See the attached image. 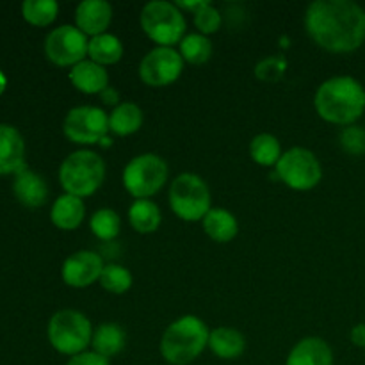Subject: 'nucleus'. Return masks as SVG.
Instances as JSON below:
<instances>
[{"instance_id":"32","label":"nucleus","mask_w":365,"mask_h":365,"mask_svg":"<svg viewBox=\"0 0 365 365\" xmlns=\"http://www.w3.org/2000/svg\"><path fill=\"white\" fill-rule=\"evenodd\" d=\"M339 145L353 157L365 155V128L360 125H348L339 134Z\"/></svg>"},{"instance_id":"16","label":"nucleus","mask_w":365,"mask_h":365,"mask_svg":"<svg viewBox=\"0 0 365 365\" xmlns=\"http://www.w3.org/2000/svg\"><path fill=\"white\" fill-rule=\"evenodd\" d=\"M13 192L21 205L36 209V207H41L46 203L48 185H46L45 178L39 177L38 173H34V171L25 166L14 175Z\"/></svg>"},{"instance_id":"14","label":"nucleus","mask_w":365,"mask_h":365,"mask_svg":"<svg viewBox=\"0 0 365 365\" xmlns=\"http://www.w3.org/2000/svg\"><path fill=\"white\" fill-rule=\"evenodd\" d=\"M113 21V6L107 0H84L75 9V24L86 36L106 34Z\"/></svg>"},{"instance_id":"25","label":"nucleus","mask_w":365,"mask_h":365,"mask_svg":"<svg viewBox=\"0 0 365 365\" xmlns=\"http://www.w3.org/2000/svg\"><path fill=\"white\" fill-rule=\"evenodd\" d=\"M88 56L89 59L102 64V66L116 64L123 57V43L118 36L109 34V32L95 36V38L89 39Z\"/></svg>"},{"instance_id":"33","label":"nucleus","mask_w":365,"mask_h":365,"mask_svg":"<svg viewBox=\"0 0 365 365\" xmlns=\"http://www.w3.org/2000/svg\"><path fill=\"white\" fill-rule=\"evenodd\" d=\"M195 16V25L198 29L200 34L203 36H209V34H216L217 31L221 29V24H223V14L217 7H214L212 4H207L205 7L198 11Z\"/></svg>"},{"instance_id":"38","label":"nucleus","mask_w":365,"mask_h":365,"mask_svg":"<svg viewBox=\"0 0 365 365\" xmlns=\"http://www.w3.org/2000/svg\"><path fill=\"white\" fill-rule=\"evenodd\" d=\"M6 86H7V78H6V75L2 73V70H0V95L6 91Z\"/></svg>"},{"instance_id":"13","label":"nucleus","mask_w":365,"mask_h":365,"mask_svg":"<svg viewBox=\"0 0 365 365\" xmlns=\"http://www.w3.org/2000/svg\"><path fill=\"white\" fill-rule=\"evenodd\" d=\"M106 267L102 257L91 250H81L68 257L61 267V277L66 285L73 289H86L95 282H100Z\"/></svg>"},{"instance_id":"11","label":"nucleus","mask_w":365,"mask_h":365,"mask_svg":"<svg viewBox=\"0 0 365 365\" xmlns=\"http://www.w3.org/2000/svg\"><path fill=\"white\" fill-rule=\"evenodd\" d=\"M89 39L77 25H61L45 38V56L57 66L78 64L88 56Z\"/></svg>"},{"instance_id":"9","label":"nucleus","mask_w":365,"mask_h":365,"mask_svg":"<svg viewBox=\"0 0 365 365\" xmlns=\"http://www.w3.org/2000/svg\"><path fill=\"white\" fill-rule=\"evenodd\" d=\"M277 177L294 191H310L323 178V168L316 153L303 146H294L282 153L277 166Z\"/></svg>"},{"instance_id":"10","label":"nucleus","mask_w":365,"mask_h":365,"mask_svg":"<svg viewBox=\"0 0 365 365\" xmlns=\"http://www.w3.org/2000/svg\"><path fill=\"white\" fill-rule=\"evenodd\" d=\"M63 132L75 145H98L110 132L109 114L95 106L73 107L64 118Z\"/></svg>"},{"instance_id":"4","label":"nucleus","mask_w":365,"mask_h":365,"mask_svg":"<svg viewBox=\"0 0 365 365\" xmlns=\"http://www.w3.org/2000/svg\"><path fill=\"white\" fill-rule=\"evenodd\" d=\"M106 180V163L93 150L71 152L61 163L59 182L66 195L86 198L102 187Z\"/></svg>"},{"instance_id":"15","label":"nucleus","mask_w":365,"mask_h":365,"mask_svg":"<svg viewBox=\"0 0 365 365\" xmlns=\"http://www.w3.org/2000/svg\"><path fill=\"white\" fill-rule=\"evenodd\" d=\"M25 168V141L13 125L0 123V175H16Z\"/></svg>"},{"instance_id":"1","label":"nucleus","mask_w":365,"mask_h":365,"mask_svg":"<svg viewBox=\"0 0 365 365\" xmlns=\"http://www.w3.org/2000/svg\"><path fill=\"white\" fill-rule=\"evenodd\" d=\"M305 29L328 52H355L365 41V9L353 0H316L305 11Z\"/></svg>"},{"instance_id":"23","label":"nucleus","mask_w":365,"mask_h":365,"mask_svg":"<svg viewBox=\"0 0 365 365\" xmlns=\"http://www.w3.org/2000/svg\"><path fill=\"white\" fill-rule=\"evenodd\" d=\"M143 109L134 102H121L120 106L114 107L109 114V130L113 134L132 135L143 127Z\"/></svg>"},{"instance_id":"29","label":"nucleus","mask_w":365,"mask_h":365,"mask_svg":"<svg viewBox=\"0 0 365 365\" xmlns=\"http://www.w3.org/2000/svg\"><path fill=\"white\" fill-rule=\"evenodd\" d=\"M89 228L100 241H113L121 230V217L113 209H98L89 220Z\"/></svg>"},{"instance_id":"35","label":"nucleus","mask_w":365,"mask_h":365,"mask_svg":"<svg viewBox=\"0 0 365 365\" xmlns=\"http://www.w3.org/2000/svg\"><path fill=\"white\" fill-rule=\"evenodd\" d=\"M175 4L180 7L182 13H184V11H189L191 14H196L202 7H205L207 4H209V0H178V2Z\"/></svg>"},{"instance_id":"19","label":"nucleus","mask_w":365,"mask_h":365,"mask_svg":"<svg viewBox=\"0 0 365 365\" xmlns=\"http://www.w3.org/2000/svg\"><path fill=\"white\" fill-rule=\"evenodd\" d=\"M86 216L84 200L73 195H61L53 202L50 210V220L59 230H75L81 227Z\"/></svg>"},{"instance_id":"31","label":"nucleus","mask_w":365,"mask_h":365,"mask_svg":"<svg viewBox=\"0 0 365 365\" xmlns=\"http://www.w3.org/2000/svg\"><path fill=\"white\" fill-rule=\"evenodd\" d=\"M287 71V61L282 56L262 57L255 64V77L262 82H278Z\"/></svg>"},{"instance_id":"3","label":"nucleus","mask_w":365,"mask_h":365,"mask_svg":"<svg viewBox=\"0 0 365 365\" xmlns=\"http://www.w3.org/2000/svg\"><path fill=\"white\" fill-rule=\"evenodd\" d=\"M210 330L200 317L187 314L175 319L160 337V355L171 365L195 362L209 348Z\"/></svg>"},{"instance_id":"20","label":"nucleus","mask_w":365,"mask_h":365,"mask_svg":"<svg viewBox=\"0 0 365 365\" xmlns=\"http://www.w3.org/2000/svg\"><path fill=\"white\" fill-rule=\"evenodd\" d=\"M209 348L217 359L235 360L245 353L246 339L232 327H217L210 331Z\"/></svg>"},{"instance_id":"36","label":"nucleus","mask_w":365,"mask_h":365,"mask_svg":"<svg viewBox=\"0 0 365 365\" xmlns=\"http://www.w3.org/2000/svg\"><path fill=\"white\" fill-rule=\"evenodd\" d=\"M100 98H102L103 103H107V106L110 107H116L120 106V93H118L116 88H113V86H109L107 89H103L102 93H100Z\"/></svg>"},{"instance_id":"6","label":"nucleus","mask_w":365,"mask_h":365,"mask_svg":"<svg viewBox=\"0 0 365 365\" xmlns=\"http://www.w3.org/2000/svg\"><path fill=\"white\" fill-rule=\"evenodd\" d=\"M141 29L157 46H173L185 36V16L180 7L168 0H153L141 11Z\"/></svg>"},{"instance_id":"22","label":"nucleus","mask_w":365,"mask_h":365,"mask_svg":"<svg viewBox=\"0 0 365 365\" xmlns=\"http://www.w3.org/2000/svg\"><path fill=\"white\" fill-rule=\"evenodd\" d=\"M202 223L205 234L216 242H230L239 232L237 217L230 210L221 209V207H212L202 220Z\"/></svg>"},{"instance_id":"8","label":"nucleus","mask_w":365,"mask_h":365,"mask_svg":"<svg viewBox=\"0 0 365 365\" xmlns=\"http://www.w3.org/2000/svg\"><path fill=\"white\" fill-rule=\"evenodd\" d=\"M170 207L184 221H200L212 209L207 182L196 173H180L170 185Z\"/></svg>"},{"instance_id":"24","label":"nucleus","mask_w":365,"mask_h":365,"mask_svg":"<svg viewBox=\"0 0 365 365\" xmlns=\"http://www.w3.org/2000/svg\"><path fill=\"white\" fill-rule=\"evenodd\" d=\"M163 214L152 200H134L128 207V223L139 234H152L160 227Z\"/></svg>"},{"instance_id":"37","label":"nucleus","mask_w":365,"mask_h":365,"mask_svg":"<svg viewBox=\"0 0 365 365\" xmlns=\"http://www.w3.org/2000/svg\"><path fill=\"white\" fill-rule=\"evenodd\" d=\"M349 339H351L353 344L356 348L365 349V323H359L351 328V334H349Z\"/></svg>"},{"instance_id":"17","label":"nucleus","mask_w":365,"mask_h":365,"mask_svg":"<svg viewBox=\"0 0 365 365\" xmlns=\"http://www.w3.org/2000/svg\"><path fill=\"white\" fill-rule=\"evenodd\" d=\"M70 81L81 93L100 95L103 89L109 88V71L95 61L84 59L71 68Z\"/></svg>"},{"instance_id":"12","label":"nucleus","mask_w":365,"mask_h":365,"mask_svg":"<svg viewBox=\"0 0 365 365\" xmlns=\"http://www.w3.org/2000/svg\"><path fill=\"white\" fill-rule=\"evenodd\" d=\"M184 70V59L173 46H153L139 63V77L150 88H164L177 81Z\"/></svg>"},{"instance_id":"34","label":"nucleus","mask_w":365,"mask_h":365,"mask_svg":"<svg viewBox=\"0 0 365 365\" xmlns=\"http://www.w3.org/2000/svg\"><path fill=\"white\" fill-rule=\"evenodd\" d=\"M66 365H110L109 360L100 356L95 351H84L77 356H71Z\"/></svg>"},{"instance_id":"28","label":"nucleus","mask_w":365,"mask_h":365,"mask_svg":"<svg viewBox=\"0 0 365 365\" xmlns=\"http://www.w3.org/2000/svg\"><path fill=\"white\" fill-rule=\"evenodd\" d=\"M59 14V4L56 0H25L21 4V16L36 27H46L53 24Z\"/></svg>"},{"instance_id":"7","label":"nucleus","mask_w":365,"mask_h":365,"mask_svg":"<svg viewBox=\"0 0 365 365\" xmlns=\"http://www.w3.org/2000/svg\"><path fill=\"white\" fill-rule=\"evenodd\" d=\"M170 177V166L157 153H139L132 157L123 168V187L135 200H150L166 185Z\"/></svg>"},{"instance_id":"30","label":"nucleus","mask_w":365,"mask_h":365,"mask_svg":"<svg viewBox=\"0 0 365 365\" xmlns=\"http://www.w3.org/2000/svg\"><path fill=\"white\" fill-rule=\"evenodd\" d=\"M100 285L113 294H125L132 287V273L120 264H106Z\"/></svg>"},{"instance_id":"27","label":"nucleus","mask_w":365,"mask_h":365,"mask_svg":"<svg viewBox=\"0 0 365 365\" xmlns=\"http://www.w3.org/2000/svg\"><path fill=\"white\" fill-rule=\"evenodd\" d=\"M178 52L185 63L203 64L212 57V43L209 36L191 32V34H185L178 43Z\"/></svg>"},{"instance_id":"2","label":"nucleus","mask_w":365,"mask_h":365,"mask_svg":"<svg viewBox=\"0 0 365 365\" xmlns=\"http://www.w3.org/2000/svg\"><path fill=\"white\" fill-rule=\"evenodd\" d=\"M319 118L334 125H355V121L365 113L364 86L349 75L330 77L317 88L314 96Z\"/></svg>"},{"instance_id":"21","label":"nucleus","mask_w":365,"mask_h":365,"mask_svg":"<svg viewBox=\"0 0 365 365\" xmlns=\"http://www.w3.org/2000/svg\"><path fill=\"white\" fill-rule=\"evenodd\" d=\"M127 344V334L118 323H103L93 331L91 348L103 359H113L120 355Z\"/></svg>"},{"instance_id":"18","label":"nucleus","mask_w":365,"mask_h":365,"mask_svg":"<svg viewBox=\"0 0 365 365\" xmlns=\"http://www.w3.org/2000/svg\"><path fill=\"white\" fill-rule=\"evenodd\" d=\"M285 365H334V351L321 337H305L296 342Z\"/></svg>"},{"instance_id":"26","label":"nucleus","mask_w":365,"mask_h":365,"mask_svg":"<svg viewBox=\"0 0 365 365\" xmlns=\"http://www.w3.org/2000/svg\"><path fill=\"white\" fill-rule=\"evenodd\" d=\"M282 153L284 152H282V145L278 138H274L273 134H267V132L257 134L250 143V157L260 166H277Z\"/></svg>"},{"instance_id":"5","label":"nucleus","mask_w":365,"mask_h":365,"mask_svg":"<svg viewBox=\"0 0 365 365\" xmlns=\"http://www.w3.org/2000/svg\"><path fill=\"white\" fill-rule=\"evenodd\" d=\"M91 321L81 310L63 309L53 314L48 321V342L61 355L77 356L91 346Z\"/></svg>"}]
</instances>
